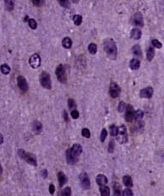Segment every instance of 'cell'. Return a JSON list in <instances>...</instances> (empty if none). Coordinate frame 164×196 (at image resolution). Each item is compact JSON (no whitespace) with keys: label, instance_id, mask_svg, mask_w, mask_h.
<instances>
[{"label":"cell","instance_id":"60d3db41","mask_svg":"<svg viewBox=\"0 0 164 196\" xmlns=\"http://www.w3.org/2000/svg\"><path fill=\"white\" fill-rule=\"evenodd\" d=\"M81 134L83 137L87 138H89L91 137V132L88 128H83L82 131H81Z\"/></svg>","mask_w":164,"mask_h":196},{"label":"cell","instance_id":"7402d4cb","mask_svg":"<svg viewBox=\"0 0 164 196\" xmlns=\"http://www.w3.org/2000/svg\"><path fill=\"white\" fill-rule=\"evenodd\" d=\"M155 56V49L153 47H149L147 50V58L148 61H151Z\"/></svg>","mask_w":164,"mask_h":196},{"label":"cell","instance_id":"44dd1931","mask_svg":"<svg viewBox=\"0 0 164 196\" xmlns=\"http://www.w3.org/2000/svg\"><path fill=\"white\" fill-rule=\"evenodd\" d=\"M123 183L124 186H126L127 188H130L131 187H133V180L130 176L126 175V176H124L123 177Z\"/></svg>","mask_w":164,"mask_h":196},{"label":"cell","instance_id":"8992f818","mask_svg":"<svg viewBox=\"0 0 164 196\" xmlns=\"http://www.w3.org/2000/svg\"><path fill=\"white\" fill-rule=\"evenodd\" d=\"M121 93L120 87L118 85L117 82L112 81L110 84V88H109V94L110 96L113 98H119Z\"/></svg>","mask_w":164,"mask_h":196},{"label":"cell","instance_id":"d4e9b609","mask_svg":"<svg viewBox=\"0 0 164 196\" xmlns=\"http://www.w3.org/2000/svg\"><path fill=\"white\" fill-rule=\"evenodd\" d=\"M72 44H73V42H72L71 38H69L68 37H64L62 41V44L64 46V48H70L71 46H72Z\"/></svg>","mask_w":164,"mask_h":196},{"label":"cell","instance_id":"d6a6232c","mask_svg":"<svg viewBox=\"0 0 164 196\" xmlns=\"http://www.w3.org/2000/svg\"><path fill=\"white\" fill-rule=\"evenodd\" d=\"M28 24H29V27H31L32 30L36 29V27H37V22L36 21L35 19H29L28 20Z\"/></svg>","mask_w":164,"mask_h":196},{"label":"cell","instance_id":"9c48e42d","mask_svg":"<svg viewBox=\"0 0 164 196\" xmlns=\"http://www.w3.org/2000/svg\"><path fill=\"white\" fill-rule=\"evenodd\" d=\"M135 111L133 106L131 105H128L126 106V110H125V116H124L125 121L127 122H132V121L135 118Z\"/></svg>","mask_w":164,"mask_h":196},{"label":"cell","instance_id":"ba28073f","mask_svg":"<svg viewBox=\"0 0 164 196\" xmlns=\"http://www.w3.org/2000/svg\"><path fill=\"white\" fill-rule=\"evenodd\" d=\"M29 64L33 68V69H36L41 65V57L39 56V54L37 53H34L30 57L29 60Z\"/></svg>","mask_w":164,"mask_h":196},{"label":"cell","instance_id":"7a4b0ae2","mask_svg":"<svg viewBox=\"0 0 164 196\" xmlns=\"http://www.w3.org/2000/svg\"><path fill=\"white\" fill-rule=\"evenodd\" d=\"M18 155L19 156L25 160L26 162H27L28 164L33 166H37V160H36V155L31 154V153H27L24 150H18Z\"/></svg>","mask_w":164,"mask_h":196},{"label":"cell","instance_id":"836d02e7","mask_svg":"<svg viewBox=\"0 0 164 196\" xmlns=\"http://www.w3.org/2000/svg\"><path fill=\"white\" fill-rule=\"evenodd\" d=\"M143 116H144V113H143V111L141 110H137L135 111V120L140 121V119L143 118Z\"/></svg>","mask_w":164,"mask_h":196},{"label":"cell","instance_id":"4316f807","mask_svg":"<svg viewBox=\"0 0 164 196\" xmlns=\"http://www.w3.org/2000/svg\"><path fill=\"white\" fill-rule=\"evenodd\" d=\"M109 130H110V134L112 137H117V135L119 133V127L116 126L114 124L111 125L109 126Z\"/></svg>","mask_w":164,"mask_h":196},{"label":"cell","instance_id":"83f0119b","mask_svg":"<svg viewBox=\"0 0 164 196\" xmlns=\"http://www.w3.org/2000/svg\"><path fill=\"white\" fill-rule=\"evenodd\" d=\"M4 4H5V8L7 10L11 11L15 8V3L12 0H6L4 1Z\"/></svg>","mask_w":164,"mask_h":196},{"label":"cell","instance_id":"cb8c5ba5","mask_svg":"<svg viewBox=\"0 0 164 196\" xmlns=\"http://www.w3.org/2000/svg\"><path fill=\"white\" fill-rule=\"evenodd\" d=\"M99 190H100L101 196H110V189L107 186H106V185L100 186Z\"/></svg>","mask_w":164,"mask_h":196},{"label":"cell","instance_id":"277c9868","mask_svg":"<svg viewBox=\"0 0 164 196\" xmlns=\"http://www.w3.org/2000/svg\"><path fill=\"white\" fill-rule=\"evenodd\" d=\"M55 74L57 76L58 80L60 81L61 83H66L67 82V74L66 70L64 68V65H59L56 68Z\"/></svg>","mask_w":164,"mask_h":196},{"label":"cell","instance_id":"5bb4252c","mask_svg":"<svg viewBox=\"0 0 164 196\" xmlns=\"http://www.w3.org/2000/svg\"><path fill=\"white\" fill-rule=\"evenodd\" d=\"M66 160H67V163L69 165H75L79 161V159L78 158H75L72 154L71 152L69 150H66Z\"/></svg>","mask_w":164,"mask_h":196},{"label":"cell","instance_id":"4dcf8cb0","mask_svg":"<svg viewBox=\"0 0 164 196\" xmlns=\"http://www.w3.org/2000/svg\"><path fill=\"white\" fill-rule=\"evenodd\" d=\"M71 194H72V191L70 187H66L62 190L61 196H71Z\"/></svg>","mask_w":164,"mask_h":196},{"label":"cell","instance_id":"5b68a950","mask_svg":"<svg viewBox=\"0 0 164 196\" xmlns=\"http://www.w3.org/2000/svg\"><path fill=\"white\" fill-rule=\"evenodd\" d=\"M117 140L120 143H125L128 142L127 128L124 125H121L119 127V133L117 135Z\"/></svg>","mask_w":164,"mask_h":196},{"label":"cell","instance_id":"681fc988","mask_svg":"<svg viewBox=\"0 0 164 196\" xmlns=\"http://www.w3.org/2000/svg\"><path fill=\"white\" fill-rule=\"evenodd\" d=\"M3 173V168H2V166L0 165V175H2Z\"/></svg>","mask_w":164,"mask_h":196},{"label":"cell","instance_id":"3957f363","mask_svg":"<svg viewBox=\"0 0 164 196\" xmlns=\"http://www.w3.org/2000/svg\"><path fill=\"white\" fill-rule=\"evenodd\" d=\"M40 83L41 85L43 87L44 89H52V81H51V77H50V75L46 72V71H43L41 74H40Z\"/></svg>","mask_w":164,"mask_h":196},{"label":"cell","instance_id":"30bf717a","mask_svg":"<svg viewBox=\"0 0 164 196\" xmlns=\"http://www.w3.org/2000/svg\"><path fill=\"white\" fill-rule=\"evenodd\" d=\"M133 24L136 27H142L144 26V20H143V15L140 12H136L132 19Z\"/></svg>","mask_w":164,"mask_h":196},{"label":"cell","instance_id":"ac0fdd59","mask_svg":"<svg viewBox=\"0 0 164 196\" xmlns=\"http://www.w3.org/2000/svg\"><path fill=\"white\" fill-rule=\"evenodd\" d=\"M141 31L138 29V28H134L131 30V32H130V37L135 39V40H138L141 37Z\"/></svg>","mask_w":164,"mask_h":196},{"label":"cell","instance_id":"8d00e7d4","mask_svg":"<svg viewBox=\"0 0 164 196\" xmlns=\"http://www.w3.org/2000/svg\"><path fill=\"white\" fill-rule=\"evenodd\" d=\"M59 4L62 7H64L65 9H68L70 6V2H69V0H59Z\"/></svg>","mask_w":164,"mask_h":196},{"label":"cell","instance_id":"8fae6325","mask_svg":"<svg viewBox=\"0 0 164 196\" xmlns=\"http://www.w3.org/2000/svg\"><path fill=\"white\" fill-rule=\"evenodd\" d=\"M17 84L19 89L23 92H26L28 90V83L26 79L23 76H19L17 77Z\"/></svg>","mask_w":164,"mask_h":196},{"label":"cell","instance_id":"ee69618b","mask_svg":"<svg viewBox=\"0 0 164 196\" xmlns=\"http://www.w3.org/2000/svg\"><path fill=\"white\" fill-rule=\"evenodd\" d=\"M70 115H71V117H72L73 119H78L79 116H80V114H79L78 110H72L71 113H70Z\"/></svg>","mask_w":164,"mask_h":196},{"label":"cell","instance_id":"7c38bea8","mask_svg":"<svg viewBox=\"0 0 164 196\" xmlns=\"http://www.w3.org/2000/svg\"><path fill=\"white\" fill-rule=\"evenodd\" d=\"M153 95V89L151 87H147L145 89H141L140 92V98H151Z\"/></svg>","mask_w":164,"mask_h":196},{"label":"cell","instance_id":"d590c367","mask_svg":"<svg viewBox=\"0 0 164 196\" xmlns=\"http://www.w3.org/2000/svg\"><path fill=\"white\" fill-rule=\"evenodd\" d=\"M135 128L136 131H141L144 128V122L141 121H137L135 125Z\"/></svg>","mask_w":164,"mask_h":196},{"label":"cell","instance_id":"c3c4849f","mask_svg":"<svg viewBox=\"0 0 164 196\" xmlns=\"http://www.w3.org/2000/svg\"><path fill=\"white\" fill-rule=\"evenodd\" d=\"M3 143V136L0 133V144H2Z\"/></svg>","mask_w":164,"mask_h":196},{"label":"cell","instance_id":"52a82bcc","mask_svg":"<svg viewBox=\"0 0 164 196\" xmlns=\"http://www.w3.org/2000/svg\"><path fill=\"white\" fill-rule=\"evenodd\" d=\"M80 185L84 189H88L91 186V181L87 172H81L79 176Z\"/></svg>","mask_w":164,"mask_h":196},{"label":"cell","instance_id":"ab89813d","mask_svg":"<svg viewBox=\"0 0 164 196\" xmlns=\"http://www.w3.org/2000/svg\"><path fill=\"white\" fill-rule=\"evenodd\" d=\"M114 149H115V143H114V140H111L109 142V144H108V149H107L108 153H110V154L113 153Z\"/></svg>","mask_w":164,"mask_h":196},{"label":"cell","instance_id":"7bdbcfd3","mask_svg":"<svg viewBox=\"0 0 164 196\" xmlns=\"http://www.w3.org/2000/svg\"><path fill=\"white\" fill-rule=\"evenodd\" d=\"M32 4H34L35 6L42 7L44 4H45V1L44 0H32Z\"/></svg>","mask_w":164,"mask_h":196},{"label":"cell","instance_id":"4fadbf2b","mask_svg":"<svg viewBox=\"0 0 164 196\" xmlns=\"http://www.w3.org/2000/svg\"><path fill=\"white\" fill-rule=\"evenodd\" d=\"M69 150H70L71 154H72L75 158H78V159H79L80 154L82 153V147H81V145L79 144V143H75V144L69 149Z\"/></svg>","mask_w":164,"mask_h":196},{"label":"cell","instance_id":"b9f144b4","mask_svg":"<svg viewBox=\"0 0 164 196\" xmlns=\"http://www.w3.org/2000/svg\"><path fill=\"white\" fill-rule=\"evenodd\" d=\"M107 136V131L105 128H103V129L102 130V132H101V136H100L101 142L103 143L104 141H105V139H106Z\"/></svg>","mask_w":164,"mask_h":196},{"label":"cell","instance_id":"6da1fadb","mask_svg":"<svg viewBox=\"0 0 164 196\" xmlns=\"http://www.w3.org/2000/svg\"><path fill=\"white\" fill-rule=\"evenodd\" d=\"M103 48L107 57L112 60L117 59L118 48L116 43L112 38H106L103 41Z\"/></svg>","mask_w":164,"mask_h":196},{"label":"cell","instance_id":"1f68e13d","mask_svg":"<svg viewBox=\"0 0 164 196\" xmlns=\"http://www.w3.org/2000/svg\"><path fill=\"white\" fill-rule=\"evenodd\" d=\"M73 20H74V23H75V25L80 26V25L81 24V22H82V16L80 15H75L74 16V18H73Z\"/></svg>","mask_w":164,"mask_h":196},{"label":"cell","instance_id":"f35d334b","mask_svg":"<svg viewBox=\"0 0 164 196\" xmlns=\"http://www.w3.org/2000/svg\"><path fill=\"white\" fill-rule=\"evenodd\" d=\"M133 195H134L133 191L129 188H125L122 191V195L123 196H133Z\"/></svg>","mask_w":164,"mask_h":196},{"label":"cell","instance_id":"74e56055","mask_svg":"<svg viewBox=\"0 0 164 196\" xmlns=\"http://www.w3.org/2000/svg\"><path fill=\"white\" fill-rule=\"evenodd\" d=\"M126 104H125V102L124 101H120L119 102V107H118V110H119V111L122 113V112H124L125 110H126Z\"/></svg>","mask_w":164,"mask_h":196},{"label":"cell","instance_id":"f546056e","mask_svg":"<svg viewBox=\"0 0 164 196\" xmlns=\"http://www.w3.org/2000/svg\"><path fill=\"white\" fill-rule=\"evenodd\" d=\"M88 50L90 53L91 54H96L97 52V46L95 44H90L88 46Z\"/></svg>","mask_w":164,"mask_h":196},{"label":"cell","instance_id":"bcb514c9","mask_svg":"<svg viewBox=\"0 0 164 196\" xmlns=\"http://www.w3.org/2000/svg\"><path fill=\"white\" fill-rule=\"evenodd\" d=\"M64 121H65L66 122H69V116H68V113H67L66 110L64 111Z\"/></svg>","mask_w":164,"mask_h":196},{"label":"cell","instance_id":"d6986e66","mask_svg":"<svg viewBox=\"0 0 164 196\" xmlns=\"http://www.w3.org/2000/svg\"><path fill=\"white\" fill-rule=\"evenodd\" d=\"M132 53H133V54L135 56H136L139 59H140L142 57V50H141V48H140V45L136 44L135 45V46H133V48H132Z\"/></svg>","mask_w":164,"mask_h":196},{"label":"cell","instance_id":"2e32d148","mask_svg":"<svg viewBox=\"0 0 164 196\" xmlns=\"http://www.w3.org/2000/svg\"><path fill=\"white\" fill-rule=\"evenodd\" d=\"M32 129L35 133L39 134L43 130V124L39 121H34L32 122Z\"/></svg>","mask_w":164,"mask_h":196},{"label":"cell","instance_id":"e0dca14e","mask_svg":"<svg viewBox=\"0 0 164 196\" xmlns=\"http://www.w3.org/2000/svg\"><path fill=\"white\" fill-rule=\"evenodd\" d=\"M58 179H59V186L63 187L67 182H68V178L67 176L63 172V171H59L58 173Z\"/></svg>","mask_w":164,"mask_h":196},{"label":"cell","instance_id":"484cf974","mask_svg":"<svg viewBox=\"0 0 164 196\" xmlns=\"http://www.w3.org/2000/svg\"><path fill=\"white\" fill-rule=\"evenodd\" d=\"M0 71H1V72H2L3 74L7 75V74H9V72H10L11 69H10V66L8 65L7 64H3V65L0 66Z\"/></svg>","mask_w":164,"mask_h":196},{"label":"cell","instance_id":"7dc6e473","mask_svg":"<svg viewBox=\"0 0 164 196\" xmlns=\"http://www.w3.org/2000/svg\"><path fill=\"white\" fill-rule=\"evenodd\" d=\"M42 175H43V177L44 178H47V171L46 169L43 170V171H42Z\"/></svg>","mask_w":164,"mask_h":196},{"label":"cell","instance_id":"9a60e30c","mask_svg":"<svg viewBox=\"0 0 164 196\" xmlns=\"http://www.w3.org/2000/svg\"><path fill=\"white\" fill-rule=\"evenodd\" d=\"M96 183L99 185V186H104L107 183L108 180H107V178L103 175V174H99L96 176Z\"/></svg>","mask_w":164,"mask_h":196},{"label":"cell","instance_id":"e575fe53","mask_svg":"<svg viewBox=\"0 0 164 196\" xmlns=\"http://www.w3.org/2000/svg\"><path fill=\"white\" fill-rule=\"evenodd\" d=\"M151 44L153 46V48H162V47H163L162 43L157 39H153L151 41Z\"/></svg>","mask_w":164,"mask_h":196},{"label":"cell","instance_id":"603a6c76","mask_svg":"<svg viewBox=\"0 0 164 196\" xmlns=\"http://www.w3.org/2000/svg\"><path fill=\"white\" fill-rule=\"evenodd\" d=\"M113 192H114V196H123L122 195V190H121V185L119 183H115L113 184Z\"/></svg>","mask_w":164,"mask_h":196},{"label":"cell","instance_id":"ffe728a7","mask_svg":"<svg viewBox=\"0 0 164 196\" xmlns=\"http://www.w3.org/2000/svg\"><path fill=\"white\" fill-rule=\"evenodd\" d=\"M140 66V62L138 59H132L130 61V67L131 70L133 71L138 70Z\"/></svg>","mask_w":164,"mask_h":196},{"label":"cell","instance_id":"f1b7e54d","mask_svg":"<svg viewBox=\"0 0 164 196\" xmlns=\"http://www.w3.org/2000/svg\"><path fill=\"white\" fill-rule=\"evenodd\" d=\"M68 107H69V109L71 111L76 109V103H75V101L73 98H69L68 99Z\"/></svg>","mask_w":164,"mask_h":196},{"label":"cell","instance_id":"f6af8a7d","mask_svg":"<svg viewBox=\"0 0 164 196\" xmlns=\"http://www.w3.org/2000/svg\"><path fill=\"white\" fill-rule=\"evenodd\" d=\"M49 192H50L51 195L54 194V192H55V187H54L53 184H50V186H49Z\"/></svg>","mask_w":164,"mask_h":196}]
</instances>
